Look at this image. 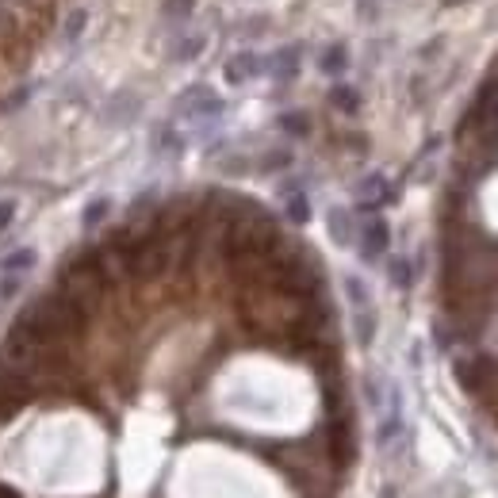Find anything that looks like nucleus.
Wrapping results in <instances>:
<instances>
[{"label":"nucleus","instance_id":"nucleus-16","mask_svg":"<svg viewBox=\"0 0 498 498\" xmlns=\"http://www.w3.org/2000/svg\"><path fill=\"white\" fill-rule=\"evenodd\" d=\"M448 4H460V0H448Z\"/></svg>","mask_w":498,"mask_h":498},{"label":"nucleus","instance_id":"nucleus-4","mask_svg":"<svg viewBox=\"0 0 498 498\" xmlns=\"http://www.w3.org/2000/svg\"><path fill=\"white\" fill-rule=\"evenodd\" d=\"M268 69L276 73L280 81L295 77V69H299V50H280L276 58H268Z\"/></svg>","mask_w":498,"mask_h":498},{"label":"nucleus","instance_id":"nucleus-2","mask_svg":"<svg viewBox=\"0 0 498 498\" xmlns=\"http://www.w3.org/2000/svg\"><path fill=\"white\" fill-rule=\"evenodd\" d=\"M257 69H261V58H257V54H234V58L227 62V77H230L234 84L257 77Z\"/></svg>","mask_w":498,"mask_h":498},{"label":"nucleus","instance_id":"nucleus-7","mask_svg":"<svg viewBox=\"0 0 498 498\" xmlns=\"http://www.w3.org/2000/svg\"><path fill=\"white\" fill-rule=\"evenodd\" d=\"M345 288H349V299H353V307L361 311V307H368V291H364V284L356 276H349L345 280Z\"/></svg>","mask_w":498,"mask_h":498},{"label":"nucleus","instance_id":"nucleus-9","mask_svg":"<svg viewBox=\"0 0 498 498\" xmlns=\"http://www.w3.org/2000/svg\"><path fill=\"white\" fill-rule=\"evenodd\" d=\"M391 280H395L399 288H410V265H407L402 257H395V261H391Z\"/></svg>","mask_w":498,"mask_h":498},{"label":"nucleus","instance_id":"nucleus-14","mask_svg":"<svg viewBox=\"0 0 498 498\" xmlns=\"http://www.w3.org/2000/svg\"><path fill=\"white\" fill-rule=\"evenodd\" d=\"M84 31V12H73L69 27H65V39H77V35Z\"/></svg>","mask_w":498,"mask_h":498},{"label":"nucleus","instance_id":"nucleus-6","mask_svg":"<svg viewBox=\"0 0 498 498\" xmlns=\"http://www.w3.org/2000/svg\"><path fill=\"white\" fill-rule=\"evenodd\" d=\"M322 69L326 73H341L345 69V50H341V46H334V50L322 54Z\"/></svg>","mask_w":498,"mask_h":498},{"label":"nucleus","instance_id":"nucleus-11","mask_svg":"<svg viewBox=\"0 0 498 498\" xmlns=\"http://www.w3.org/2000/svg\"><path fill=\"white\" fill-rule=\"evenodd\" d=\"M334 104H341V111H356V92L353 89H334Z\"/></svg>","mask_w":498,"mask_h":498},{"label":"nucleus","instance_id":"nucleus-3","mask_svg":"<svg viewBox=\"0 0 498 498\" xmlns=\"http://www.w3.org/2000/svg\"><path fill=\"white\" fill-rule=\"evenodd\" d=\"M361 196H364V203H368V208H380V203L391 200V188L383 184V176H368V181L361 184Z\"/></svg>","mask_w":498,"mask_h":498},{"label":"nucleus","instance_id":"nucleus-8","mask_svg":"<svg viewBox=\"0 0 498 498\" xmlns=\"http://www.w3.org/2000/svg\"><path fill=\"white\" fill-rule=\"evenodd\" d=\"M288 215H291L295 222H307V219H311V208H307L303 196H291V200H288Z\"/></svg>","mask_w":498,"mask_h":498},{"label":"nucleus","instance_id":"nucleus-5","mask_svg":"<svg viewBox=\"0 0 498 498\" xmlns=\"http://www.w3.org/2000/svg\"><path fill=\"white\" fill-rule=\"evenodd\" d=\"M330 230L341 246H349V215L345 211H330Z\"/></svg>","mask_w":498,"mask_h":498},{"label":"nucleus","instance_id":"nucleus-1","mask_svg":"<svg viewBox=\"0 0 498 498\" xmlns=\"http://www.w3.org/2000/svg\"><path fill=\"white\" fill-rule=\"evenodd\" d=\"M387 249V222H380V219H372L368 227H364V242H361V253L364 257H380V253Z\"/></svg>","mask_w":498,"mask_h":498},{"label":"nucleus","instance_id":"nucleus-13","mask_svg":"<svg viewBox=\"0 0 498 498\" xmlns=\"http://www.w3.org/2000/svg\"><path fill=\"white\" fill-rule=\"evenodd\" d=\"M280 127L291 130V135H307V119L303 115H284V119H280Z\"/></svg>","mask_w":498,"mask_h":498},{"label":"nucleus","instance_id":"nucleus-12","mask_svg":"<svg viewBox=\"0 0 498 498\" xmlns=\"http://www.w3.org/2000/svg\"><path fill=\"white\" fill-rule=\"evenodd\" d=\"M104 215H108V200H96L89 211H84V222H89V227H96V222L104 219Z\"/></svg>","mask_w":498,"mask_h":498},{"label":"nucleus","instance_id":"nucleus-10","mask_svg":"<svg viewBox=\"0 0 498 498\" xmlns=\"http://www.w3.org/2000/svg\"><path fill=\"white\" fill-rule=\"evenodd\" d=\"M31 261H35V253H31V249H20V253H12V257L4 261V268H8V272H16V268H31Z\"/></svg>","mask_w":498,"mask_h":498},{"label":"nucleus","instance_id":"nucleus-15","mask_svg":"<svg viewBox=\"0 0 498 498\" xmlns=\"http://www.w3.org/2000/svg\"><path fill=\"white\" fill-rule=\"evenodd\" d=\"M12 219H16V203H12V200H4V203H0V230H4Z\"/></svg>","mask_w":498,"mask_h":498}]
</instances>
